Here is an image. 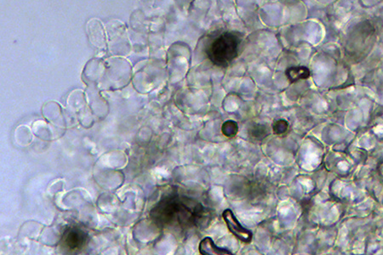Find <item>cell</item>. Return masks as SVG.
Instances as JSON below:
<instances>
[{"mask_svg": "<svg viewBox=\"0 0 383 255\" xmlns=\"http://www.w3.org/2000/svg\"><path fill=\"white\" fill-rule=\"evenodd\" d=\"M208 214L195 199L181 195L165 196L151 210L150 217L160 228L183 231L204 222Z\"/></svg>", "mask_w": 383, "mask_h": 255, "instance_id": "6da1fadb", "label": "cell"}, {"mask_svg": "<svg viewBox=\"0 0 383 255\" xmlns=\"http://www.w3.org/2000/svg\"><path fill=\"white\" fill-rule=\"evenodd\" d=\"M240 39L230 32H225L215 38L208 48V57L216 66L227 67L238 57Z\"/></svg>", "mask_w": 383, "mask_h": 255, "instance_id": "7a4b0ae2", "label": "cell"}, {"mask_svg": "<svg viewBox=\"0 0 383 255\" xmlns=\"http://www.w3.org/2000/svg\"><path fill=\"white\" fill-rule=\"evenodd\" d=\"M88 240L84 231L78 228H70L65 231L61 241V245L65 252H78L83 249Z\"/></svg>", "mask_w": 383, "mask_h": 255, "instance_id": "3957f363", "label": "cell"}, {"mask_svg": "<svg viewBox=\"0 0 383 255\" xmlns=\"http://www.w3.org/2000/svg\"><path fill=\"white\" fill-rule=\"evenodd\" d=\"M223 218L228 230L237 239L244 243H249L251 242L252 237H253L251 231L242 226L232 210L228 209L224 210L223 213Z\"/></svg>", "mask_w": 383, "mask_h": 255, "instance_id": "277c9868", "label": "cell"}, {"mask_svg": "<svg viewBox=\"0 0 383 255\" xmlns=\"http://www.w3.org/2000/svg\"><path fill=\"white\" fill-rule=\"evenodd\" d=\"M109 36V48H131L125 27L120 22H113L107 26Z\"/></svg>", "mask_w": 383, "mask_h": 255, "instance_id": "5b68a950", "label": "cell"}, {"mask_svg": "<svg viewBox=\"0 0 383 255\" xmlns=\"http://www.w3.org/2000/svg\"><path fill=\"white\" fill-rule=\"evenodd\" d=\"M87 32L90 42L93 47L100 49L107 48V39L104 27L99 20H91L87 23Z\"/></svg>", "mask_w": 383, "mask_h": 255, "instance_id": "8992f818", "label": "cell"}, {"mask_svg": "<svg viewBox=\"0 0 383 255\" xmlns=\"http://www.w3.org/2000/svg\"><path fill=\"white\" fill-rule=\"evenodd\" d=\"M198 251L202 255H232L233 252L230 250L218 247L212 240L211 237L207 236L202 240L199 246Z\"/></svg>", "mask_w": 383, "mask_h": 255, "instance_id": "52a82bcc", "label": "cell"}, {"mask_svg": "<svg viewBox=\"0 0 383 255\" xmlns=\"http://www.w3.org/2000/svg\"><path fill=\"white\" fill-rule=\"evenodd\" d=\"M286 77L291 83L307 79L310 77V71L306 67H289L286 70Z\"/></svg>", "mask_w": 383, "mask_h": 255, "instance_id": "ba28073f", "label": "cell"}, {"mask_svg": "<svg viewBox=\"0 0 383 255\" xmlns=\"http://www.w3.org/2000/svg\"><path fill=\"white\" fill-rule=\"evenodd\" d=\"M248 133H249V137L254 140H263L269 134L268 127L260 124H252L251 126L249 127Z\"/></svg>", "mask_w": 383, "mask_h": 255, "instance_id": "9c48e42d", "label": "cell"}, {"mask_svg": "<svg viewBox=\"0 0 383 255\" xmlns=\"http://www.w3.org/2000/svg\"><path fill=\"white\" fill-rule=\"evenodd\" d=\"M239 131V126L235 121L233 120H228L223 123L222 126V133L223 135L228 138H233L236 136Z\"/></svg>", "mask_w": 383, "mask_h": 255, "instance_id": "30bf717a", "label": "cell"}, {"mask_svg": "<svg viewBox=\"0 0 383 255\" xmlns=\"http://www.w3.org/2000/svg\"><path fill=\"white\" fill-rule=\"evenodd\" d=\"M289 124L288 121L284 119H279L273 124V131L274 134L278 136H282L287 134L289 131Z\"/></svg>", "mask_w": 383, "mask_h": 255, "instance_id": "8fae6325", "label": "cell"}]
</instances>
